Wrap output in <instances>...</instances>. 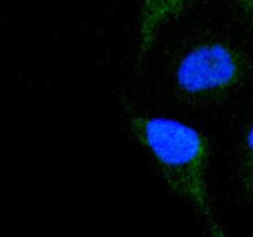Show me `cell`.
Returning a JSON list of instances; mask_svg holds the SVG:
<instances>
[{
    "label": "cell",
    "mask_w": 253,
    "mask_h": 237,
    "mask_svg": "<svg viewBox=\"0 0 253 237\" xmlns=\"http://www.w3.org/2000/svg\"><path fill=\"white\" fill-rule=\"evenodd\" d=\"M127 123L166 183L190 206L208 237H229L208 185L209 142L197 128L160 116L127 111Z\"/></svg>",
    "instance_id": "6da1fadb"
},
{
    "label": "cell",
    "mask_w": 253,
    "mask_h": 237,
    "mask_svg": "<svg viewBox=\"0 0 253 237\" xmlns=\"http://www.w3.org/2000/svg\"><path fill=\"white\" fill-rule=\"evenodd\" d=\"M246 74V57L240 49L221 40L207 39L192 44L179 57L172 84L180 98L205 104L234 91Z\"/></svg>",
    "instance_id": "7a4b0ae2"
},
{
    "label": "cell",
    "mask_w": 253,
    "mask_h": 237,
    "mask_svg": "<svg viewBox=\"0 0 253 237\" xmlns=\"http://www.w3.org/2000/svg\"><path fill=\"white\" fill-rule=\"evenodd\" d=\"M192 0H141L138 58L142 61L152 47L161 27L187 7Z\"/></svg>",
    "instance_id": "3957f363"
},
{
    "label": "cell",
    "mask_w": 253,
    "mask_h": 237,
    "mask_svg": "<svg viewBox=\"0 0 253 237\" xmlns=\"http://www.w3.org/2000/svg\"><path fill=\"white\" fill-rule=\"evenodd\" d=\"M236 180L244 195L253 194V122L241 141L236 160Z\"/></svg>",
    "instance_id": "277c9868"
},
{
    "label": "cell",
    "mask_w": 253,
    "mask_h": 237,
    "mask_svg": "<svg viewBox=\"0 0 253 237\" xmlns=\"http://www.w3.org/2000/svg\"><path fill=\"white\" fill-rule=\"evenodd\" d=\"M236 4L246 17V21L253 27V0H236Z\"/></svg>",
    "instance_id": "5b68a950"
}]
</instances>
